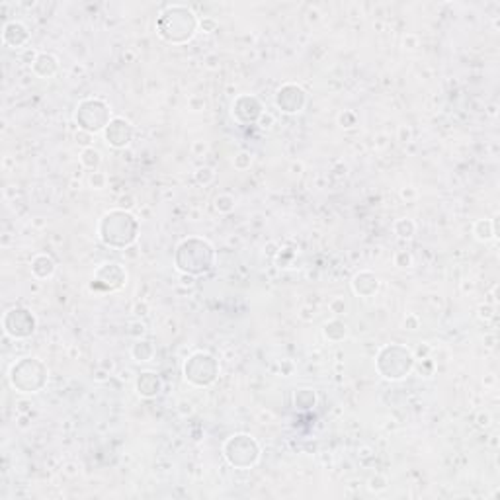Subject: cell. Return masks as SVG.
<instances>
[{
    "label": "cell",
    "instance_id": "cell-3",
    "mask_svg": "<svg viewBox=\"0 0 500 500\" xmlns=\"http://www.w3.org/2000/svg\"><path fill=\"white\" fill-rule=\"evenodd\" d=\"M90 184H92L94 188H98V190H100V188L104 186V176H102L100 172H94V176L90 178Z\"/></svg>",
    "mask_w": 500,
    "mask_h": 500
},
{
    "label": "cell",
    "instance_id": "cell-2",
    "mask_svg": "<svg viewBox=\"0 0 500 500\" xmlns=\"http://www.w3.org/2000/svg\"><path fill=\"white\" fill-rule=\"evenodd\" d=\"M80 161H82V164H84V166L94 168V166H98V164H100V161H102V159H100V153H98L96 149H86V151L82 153V159H80Z\"/></svg>",
    "mask_w": 500,
    "mask_h": 500
},
{
    "label": "cell",
    "instance_id": "cell-1",
    "mask_svg": "<svg viewBox=\"0 0 500 500\" xmlns=\"http://www.w3.org/2000/svg\"><path fill=\"white\" fill-rule=\"evenodd\" d=\"M129 137H131V127L123 119H113L106 131V139L113 147H125L129 143Z\"/></svg>",
    "mask_w": 500,
    "mask_h": 500
}]
</instances>
